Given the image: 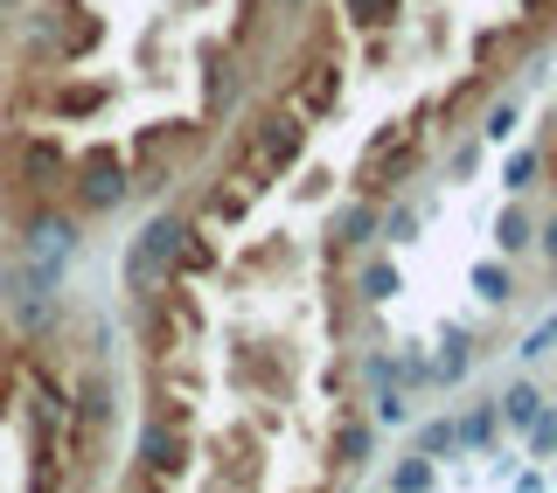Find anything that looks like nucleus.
<instances>
[{
	"mask_svg": "<svg viewBox=\"0 0 557 493\" xmlns=\"http://www.w3.org/2000/svg\"><path fill=\"white\" fill-rule=\"evenodd\" d=\"M536 167H544V147H522V153H516V161H509V167H502V181H509V188H516V195H522V188H530V181H536Z\"/></svg>",
	"mask_w": 557,
	"mask_h": 493,
	"instance_id": "obj_24",
	"label": "nucleus"
},
{
	"mask_svg": "<svg viewBox=\"0 0 557 493\" xmlns=\"http://www.w3.org/2000/svg\"><path fill=\"white\" fill-rule=\"evenodd\" d=\"M411 230H418V216H411V208H383V230H376V237H391V243H411Z\"/></svg>",
	"mask_w": 557,
	"mask_h": 493,
	"instance_id": "obj_29",
	"label": "nucleus"
},
{
	"mask_svg": "<svg viewBox=\"0 0 557 493\" xmlns=\"http://www.w3.org/2000/svg\"><path fill=\"white\" fill-rule=\"evenodd\" d=\"M474 167H481V147H474V139H467V147L453 153V174H460V181H467V174H474Z\"/></svg>",
	"mask_w": 557,
	"mask_h": 493,
	"instance_id": "obj_31",
	"label": "nucleus"
},
{
	"mask_svg": "<svg viewBox=\"0 0 557 493\" xmlns=\"http://www.w3.org/2000/svg\"><path fill=\"white\" fill-rule=\"evenodd\" d=\"M342 8H348L356 28H391L397 22V0H342Z\"/></svg>",
	"mask_w": 557,
	"mask_h": 493,
	"instance_id": "obj_22",
	"label": "nucleus"
},
{
	"mask_svg": "<svg viewBox=\"0 0 557 493\" xmlns=\"http://www.w3.org/2000/svg\"><path fill=\"white\" fill-rule=\"evenodd\" d=\"M182 230H188V216L182 208H161V216H147L139 223V237L126 243V264H119V278H126V292L133 299H153L174 278V257H182Z\"/></svg>",
	"mask_w": 557,
	"mask_h": 493,
	"instance_id": "obj_3",
	"label": "nucleus"
},
{
	"mask_svg": "<svg viewBox=\"0 0 557 493\" xmlns=\"http://www.w3.org/2000/svg\"><path fill=\"white\" fill-rule=\"evenodd\" d=\"M530 42H536V22H522V28H487L474 56H481V69H495V63H516Z\"/></svg>",
	"mask_w": 557,
	"mask_h": 493,
	"instance_id": "obj_13",
	"label": "nucleus"
},
{
	"mask_svg": "<svg viewBox=\"0 0 557 493\" xmlns=\"http://www.w3.org/2000/svg\"><path fill=\"white\" fill-rule=\"evenodd\" d=\"M509 132H516V104H509V98H502V104H495V112H487V118H481V139H495V147H502V139H509Z\"/></svg>",
	"mask_w": 557,
	"mask_h": 493,
	"instance_id": "obj_27",
	"label": "nucleus"
},
{
	"mask_svg": "<svg viewBox=\"0 0 557 493\" xmlns=\"http://www.w3.org/2000/svg\"><path fill=\"white\" fill-rule=\"evenodd\" d=\"M104 104H112V84L104 77H57V91L42 98V112L70 126V118H98Z\"/></svg>",
	"mask_w": 557,
	"mask_h": 493,
	"instance_id": "obj_9",
	"label": "nucleus"
},
{
	"mask_svg": "<svg viewBox=\"0 0 557 493\" xmlns=\"http://www.w3.org/2000/svg\"><path fill=\"white\" fill-rule=\"evenodd\" d=\"M0 333H8V320H0Z\"/></svg>",
	"mask_w": 557,
	"mask_h": 493,
	"instance_id": "obj_36",
	"label": "nucleus"
},
{
	"mask_svg": "<svg viewBox=\"0 0 557 493\" xmlns=\"http://www.w3.org/2000/svg\"><path fill=\"white\" fill-rule=\"evenodd\" d=\"M376 230H383V208L370 195H356L327 216V251H362V243H376Z\"/></svg>",
	"mask_w": 557,
	"mask_h": 493,
	"instance_id": "obj_10",
	"label": "nucleus"
},
{
	"mask_svg": "<svg viewBox=\"0 0 557 493\" xmlns=\"http://www.w3.org/2000/svg\"><path fill=\"white\" fill-rule=\"evenodd\" d=\"M231 98H237V69H231L223 49H209V112H223Z\"/></svg>",
	"mask_w": 557,
	"mask_h": 493,
	"instance_id": "obj_20",
	"label": "nucleus"
},
{
	"mask_svg": "<svg viewBox=\"0 0 557 493\" xmlns=\"http://www.w3.org/2000/svg\"><path fill=\"white\" fill-rule=\"evenodd\" d=\"M411 167H418V126H391V132H376V139H370V153H362V167H356V195L383 202V188H397Z\"/></svg>",
	"mask_w": 557,
	"mask_h": 493,
	"instance_id": "obj_6",
	"label": "nucleus"
},
{
	"mask_svg": "<svg viewBox=\"0 0 557 493\" xmlns=\"http://www.w3.org/2000/svg\"><path fill=\"white\" fill-rule=\"evenodd\" d=\"M335 98H342V63H335V56L307 63V77H300V112L321 118V112H335Z\"/></svg>",
	"mask_w": 557,
	"mask_h": 493,
	"instance_id": "obj_11",
	"label": "nucleus"
},
{
	"mask_svg": "<svg viewBox=\"0 0 557 493\" xmlns=\"http://www.w3.org/2000/svg\"><path fill=\"white\" fill-rule=\"evenodd\" d=\"M453 431H460L467 445H487V431H495V403H474V410H467V417H460Z\"/></svg>",
	"mask_w": 557,
	"mask_h": 493,
	"instance_id": "obj_26",
	"label": "nucleus"
},
{
	"mask_svg": "<svg viewBox=\"0 0 557 493\" xmlns=\"http://www.w3.org/2000/svg\"><path fill=\"white\" fill-rule=\"evenodd\" d=\"M495 410L509 417V425H536V417H544V396H536L530 382H516L509 396H495Z\"/></svg>",
	"mask_w": 557,
	"mask_h": 493,
	"instance_id": "obj_18",
	"label": "nucleus"
},
{
	"mask_svg": "<svg viewBox=\"0 0 557 493\" xmlns=\"http://www.w3.org/2000/svg\"><path fill=\"white\" fill-rule=\"evenodd\" d=\"M209 271H216V243H209L202 223H188V230H182V257H174V278L188 286V278H209Z\"/></svg>",
	"mask_w": 557,
	"mask_h": 493,
	"instance_id": "obj_14",
	"label": "nucleus"
},
{
	"mask_svg": "<svg viewBox=\"0 0 557 493\" xmlns=\"http://www.w3.org/2000/svg\"><path fill=\"white\" fill-rule=\"evenodd\" d=\"M391 486H397V493H425V486H432V452L397 459V466H391Z\"/></svg>",
	"mask_w": 557,
	"mask_h": 493,
	"instance_id": "obj_21",
	"label": "nucleus"
},
{
	"mask_svg": "<svg viewBox=\"0 0 557 493\" xmlns=\"http://www.w3.org/2000/svg\"><path fill=\"white\" fill-rule=\"evenodd\" d=\"M327 452H335L342 472H356V466L376 452V425H362V417H342V425H335V445H327Z\"/></svg>",
	"mask_w": 557,
	"mask_h": 493,
	"instance_id": "obj_12",
	"label": "nucleus"
},
{
	"mask_svg": "<svg viewBox=\"0 0 557 493\" xmlns=\"http://www.w3.org/2000/svg\"><path fill=\"white\" fill-rule=\"evenodd\" d=\"M119 425V382H112V368H84L77 376V390H70V431L77 438H104Z\"/></svg>",
	"mask_w": 557,
	"mask_h": 493,
	"instance_id": "obj_8",
	"label": "nucleus"
},
{
	"mask_svg": "<svg viewBox=\"0 0 557 493\" xmlns=\"http://www.w3.org/2000/svg\"><path fill=\"white\" fill-rule=\"evenodd\" d=\"M453 445H460V431H453L446 417H432V425L418 431V452H453Z\"/></svg>",
	"mask_w": 557,
	"mask_h": 493,
	"instance_id": "obj_28",
	"label": "nucleus"
},
{
	"mask_svg": "<svg viewBox=\"0 0 557 493\" xmlns=\"http://www.w3.org/2000/svg\"><path fill=\"white\" fill-rule=\"evenodd\" d=\"M188 472V425L174 417H147L139 425V466H133V486H168Z\"/></svg>",
	"mask_w": 557,
	"mask_h": 493,
	"instance_id": "obj_7",
	"label": "nucleus"
},
{
	"mask_svg": "<svg viewBox=\"0 0 557 493\" xmlns=\"http://www.w3.org/2000/svg\"><path fill=\"white\" fill-rule=\"evenodd\" d=\"M300 153H307V112L300 104H272V112H258L251 132H244V181L265 195L272 174L300 167Z\"/></svg>",
	"mask_w": 557,
	"mask_h": 493,
	"instance_id": "obj_2",
	"label": "nucleus"
},
{
	"mask_svg": "<svg viewBox=\"0 0 557 493\" xmlns=\"http://www.w3.org/2000/svg\"><path fill=\"white\" fill-rule=\"evenodd\" d=\"M397 292H405V278H397L391 257H370V264H362V278H356V299H362V306H383V299H397Z\"/></svg>",
	"mask_w": 557,
	"mask_h": 493,
	"instance_id": "obj_16",
	"label": "nucleus"
},
{
	"mask_svg": "<svg viewBox=\"0 0 557 493\" xmlns=\"http://www.w3.org/2000/svg\"><path fill=\"white\" fill-rule=\"evenodd\" d=\"M370 425H411V396H405V390H376Z\"/></svg>",
	"mask_w": 557,
	"mask_h": 493,
	"instance_id": "obj_23",
	"label": "nucleus"
},
{
	"mask_svg": "<svg viewBox=\"0 0 557 493\" xmlns=\"http://www.w3.org/2000/svg\"><path fill=\"white\" fill-rule=\"evenodd\" d=\"M495 243H502V257L530 251V243H536V223L522 216V208H502V216H495Z\"/></svg>",
	"mask_w": 557,
	"mask_h": 493,
	"instance_id": "obj_17",
	"label": "nucleus"
},
{
	"mask_svg": "<svg viewBox=\"0 0 557 493\" xmlns=\"http://www.w3.org/2000/svg\"><path fill=\"white\" fill-rule=\"evenodd\" d=\"M63 195L77 216H112V208H126L133 202V167H126V153L119 147H91V153H77L63 174Z\"/></svg>",
	"mask_w": 557,
	"mask_h": 493,
	"instance_id": "obj_4",
	"label": "nucleus"
},
{
	"mask_svg": "<svg viewBox=\"0 0 557 493\" xmlns=\"http://www.w3.org/2000/svg\"><path fill=\"white\" fill-rule=\"evenodd\" d=\"M550 341H557V320H544V327H536V333H530V341H522V355H544V347H550Z\"/></svg>",
	"mask_w": 557,
	"mask_h": 493,
	"instance_id": "obj_32",
	"label": "nucleus"
},
{
	"mask_svg": "<svg viewBox=\"0 0 557 493\" xmlns=\"http://www.w3.org/2000/svg\"><path fill=\"white\" fill-rule=\"evenodd\" d=\"M14 403H22V362H14V355H0V425L14 417Z\"/></svg>",
	"mask_w": 557,
	"mask_h": 493,
	"instance_id": "obj_25",
	"label": "nucleus"
},
{
	"mask_svg": "<svg viewBox=\"0 0 557 493\" xmlns=\"http://www.w3.org/2000/svg\"><path fill=\"white\" fill-rule=\"evenodd\" d=\"M196 147V126H182V118H168V126H147L133 139V195H161L174 181V167H182V153Z\"/></svg>",
	"mask_w": 557,
	"mask_h": 493,
	"instance_id": "obj_5",
	"label": "nucleus"
},
{
	"mask_svg": "<svg viewBox=\"0 0 557 493\" xmlns=\"http://www.w3.org/2000/svg\"><path fill=\"white\" fill-rule=\"evenodd\" d=\"M440 376H446V382H460V376H467V333H446V362H440Z\"/></svg>",
	"mask_w": 557,
	"mask_h": 493,
	"instance_id": "obj_30",
	"label": "nucleus"
},
{
	"mask_svg": "<svg viewBox=\"0 0 557 493\" xmlns=\"http://www.w3.org/2000/svg\"><path fill=\"white\" fill-rule=\"evenodd\" d=\"M522 14H530V22H550V14H557V0H522Z\"/></svg>",
	"mask_w": 557,
	"mask_h": 493,
	"instance_id": "obj_33",
	"label": "nucleus"
},
{
	"mask_svg": "<svg viewBox=\"0 0 557 493\" xmlns=\"http://www.w3.org/2000/svg\"><path fill=\"white\" fill-rule=\"evenodd\" d=\"M536 243H544V257H550V264H557V216H550V223H544V237H536Z\"/></svg>",
	"mask_w": 557,
	"mask_h": 493,
	"instance_id": "obj_34",
	"label": "nucleus"
},
{
	"mask_svg": "<svg viewBox=\"0 0 557 493\" xmlns=\"http://www.w3.org/2000/svg\"><path fill=\"white\" fill-rule=\"evenodd\" d=\"M474 292L495 299V306H509V299H516V271H509V264H474Z\"/></svg>",
	"mask_w": 557,
	"mask_h": 493,
	"instance_id": "obj_19",
	"label": "nucleus"
},
{
	"mask_svg": "<svg viewBox=\"0 0 557 493\" xmlns=\"http://www.w3.org/2000/svg\"><path fill=\"white\" fill-rule=\"evenodd\" d=\"M63 174H70V153L57 132H28V126L0 132V195L49 202V195H63Z\"/></svg>",
	"mask_w": 557,
	"mask_h": 493,
	"instance_id": "obj_1",
	"label": "nucleus"
},
{
	"mask_svg": "<svg viewBox=\"0 0 557 493\" xmlns=\"http://www.w3.org/2000/svg\"><path fill=\"white\" fill-rule=\"evenodd\" d=\"M272 8H286V14H300V8H307V0H272Z\"/></svg>",
	"mask_w": 557,
	"mask_h": 493,
	"instance_id": "obj_35",
	"label": "nucleus"
},
{
	"mask_svg": "<svg viewBox=\"0 0 557 493\" xmlns=\"http://www.w3.org/2000/svg\"><path fill=\"white\" fill-rule=\"evenodd\" d=\"M251 195H258V188L244 181V174H231L223 188H209V195H202V216H209V223H237L244 208H251Z\"/></svg>",
	"mask_w": 557,
	"mask_h": 493,
	"instance_id": "obj_15",
	"label": "nucleus"
}]
</instances>
